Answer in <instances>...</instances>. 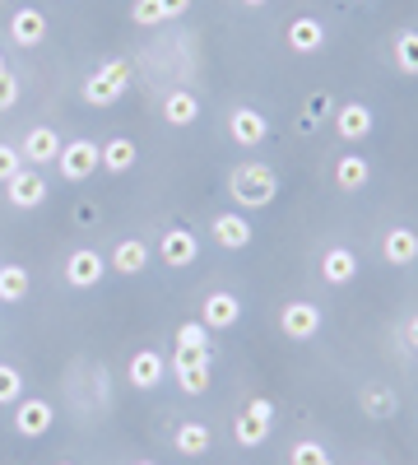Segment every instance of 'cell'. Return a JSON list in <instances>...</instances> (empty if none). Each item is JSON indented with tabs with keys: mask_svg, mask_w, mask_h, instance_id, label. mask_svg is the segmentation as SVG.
<instances>
[{
	"mask_svg": "<svg viewBox=\"0 0 418 465\" xmlns=\"http://www.w3.org/2000/svg\"><path fill=\"white\" fill-rule=\"evenodd\" d=\"M177 386L186 396H200L205 386H209V368H186V372H177Z\"/></svg>",
	"mask_w": 418,
	"mask_h": 465,
	"instance_id": "32",
	"label": "cell"
},
{
	"mask_svg": "<svg viewBox=\"0 0 418 465\" xmlns=\"http://www.w3.org/2000/svg\"><path fill=\"white\" fill-rule=\"evenodd\" d=\"M391 52H395V65L404 74H418V33H400Z\"/></svg>",
	"mask_w": 418,
	"mask_h": 465,
	"instance_id": "27",
	"label": "cell"
},
{
	"mask_svg": "<svg viewBox=\"0 0 418 465\" xmlns=\"http://www.w3.org/2000/svg\"><path fill=\"white\" fill-rule=\"evenodd\" d=\"M242 5H247V10H260V5H270V0H242Z\"/></svg>",
	"mask_w": 418,
	"mask_h": 465,
	"instance_id": "40",
	"label": "cell"
},
{
	"mask_svg": "<svg viewBox=\"0 0 418 465\" xmlns=\"http://www.w3.org/2000/svg\"><path fill=\"white\" fill-rule=\"evenodd\" d=\"M159 256H163L168 270H186V265H196V256H200V238L186 232V228H168L163 242H159Z\"/></svg>",
	"mask_w": 418,
	"mask_h": 465,
	"instance_id": "7",
	"label": "cell"
},
{
	"mask_svg": "<svg viewBox=\"0 0 418 465\" xmlns=\"http://www.w3.org/2000/svg\"><path fill=\"white\" fill-rule=\"evenodd\" d=\"M61 144H65V140H61L52 126H33V131L24 135V149H19V153H24L28 163H52L56 153H61Z\"/></svg>",
	"mask_w": 418,
	"mask_h": 465,
	"instance_id": "15",
	"label": "cell"
},
{
	"mask_svg": "<svg viewBox=\"0 0 418 465\" xmlns=\"http://www.w3.org/2000/svg\"><path fill=\"white\" fill-rule=\"evenodd\" d=\"M159 5H163V19H181L191 10V0H159Z\"/></svg>",
	"mask_w": 418,
	"mask_h": 465,
	"instance_id": "38",
	"label": "cell"
},
{
	"mask_svg": "<svg viewBox=\"0 0 418 465\" xmlns=\"http://www.w3.org/2000/svg\"><path fill=\"white\" fill-rule=\"evenodd\" d=\"M335 131L345 140H367L372 135V107L367 103H345L335 112Z\"/></svg>",
	"mask_w": 418,
	"mask_h": 465,
	"instance_id": "16",
	"label": "cell"
},
{
	"mask_svg": "<svg viewBox=\"0 0 418 465\" xmlns=\"http://www.w3.org/2000/svg\"><path fill=\"white\" fill-rule=\"evenodd\" d=\"M279 331L288 340H312L321 331V307L316 302H284V312H279Z\"/></svg>",
	"mask_w": 418,
	"mask_h": 465,
	"instance_id": "6",
	"label": "cell"
},
{
	"mask_svg": "<svg viewBox=\"0 0 418 465\" xmlns=\"http://www.w3.org/2000/svg\"><path fill=\"white\" fill-rule=\"evenodd\" d=\"M228 186H233V201H238L242 210H265V205L279 196V177H275V168H270V163H260V159L233 168Z\"/></svg>",
	"mask_w": 418,
	"mask_h": 465,
	"instance_id": "1",
	"label": "cell"
},
{
	"mask_svg": "<svg viewBox=\"0 0 418 465\" xmlns=\"http://www.w3.org/2000/svg\"><path fill=\"white\" fill-rule=\"evenodd\" d=\"M172 442H177V451H181V456H205L214 438H209V429H205L200 419H186L181 429H177V438H172Z\"/></svg>",
	"mask_w": 418,
	"mask_h": 465,
	"instance_id": "21",
	"label": "cell"
},
{
	"mask_svg": "<svg viewBox=\"0 0 418 465\" xmlns=\"http://www.w3.org/2000/svg\"><path fill=\"white\" fill-rule=\"evenodd\" d=\"M367 182H372V163L358 159V153H349V159L335 163V186H339V191H363Z\"/></svg>",
	"mask_w": 418,
	"mask_h": 465,
	"instance_id": "20",
	"label": "cell"
},
{
	"mask_svg": "<svg viewBox=\"0 0 418 465\" xmlns=\"http://www.w3.org/2000/svg\"><path fill=\"white\" fill-rule=\"evenodd\" d=\"M247 414H256V419H270V423H275V401H265V396H256V401L247 405Z\"/></svg>",
	"mask_w": 418,
	"mask_h": 465,
	"instance_id": "37",
	"label": "cell"
},
{
	"mask_svg": "<svg viewBox=\"0 0 418 465\" xmlns=\"http://www.w3.org/2000/svg\"><path fill=\"white\" fill-rule=\"evenodd\" d=\"M288 465H335V460H330V451L321 442H297L288 451Z\"/></svg>",
	"mask_w": 418,
	"mask_h": 465,
	"instance_id": "30",
	"label": "cell"
},
{
	"mask_svg": "<svg viewBox=\"0 0 418 465\" xmlns=\"http://www.w3.org/2000/svg\"><path fill=\"white\" fill-rule=\"evenodd\" d=\"M163 122L168 126H196L200 122V98L191 94V89H172L168 98H163Z\"/></svg>",
	"mask_w": 418,
	"mask_h": 465,
	"instance_id": "13",
	"label": "cell"
},
{
	"mask_svg": "<svg viewBox=\"0 0 418 465\" xmlns=\"http://www.w3.org/2000/svg\"><path fill=\"white\" fill-rule=\"evenodd\" d=\"M238 322H242V302H238V293L214 289V293L200 302V326H205V331H233Z\"/></svg>",
	"mask_w": 418,
	"mask_h": 465,
	"instance_id": "5",
	"label": "cell"
},
{
	"mask_svg": "<svg viewBox=\"0 0 418 465\" xmlns=\"http://www.w3.org/2000/svg\"><path fill=\"white\" fill-rule=\"evenodd\" d=\"M131 19H135L140 28H154V24H163V5H159V0H135Z\"/></svg>",
	"mask_w": 418,
	"mask_h": 465,
	"instance_id": "31",
	"label": "cell"
},
{
	"mask_svg": "<svg viewBox=\"0 0 418 465\" xmlns=\"http://www.w3.org/2000/svg\"><path fill=\"white\" fill-rule=\"evenodd\" d=\"M102 275H107V261L98 252H89V247L70 252V261H65V284L70 289H93Z\"/></svg>",
	"mask_w": 418,
	"mask_h": 465,
	"instance_id": "8",
	"label": "cell"
},
{
	"mask_svg": "<svg viewBox=\"0 0 418 465\" xmlns=\"http://www.w3.org/2000/svg\"><path fill=\"white\" fill-rule=\"evenodd\" d=\"M288 47H293L297 56L321 52V47H326V28H321V19H312V15L293 19V24H288Z\"/></svg>",
	"mask_w": 418,
	"mask_h": 465,
	"instance_id": "14",
	"label": "cell"
},
{
	"mask_svg": "<svg viewBox=\"0 0 418 465\" xmlns=\"http://www.w3.org/2000/svg\"><path fill=\"white\" fill-rule=\"evenodd\" d=\"M24 401V377L15 363H0V405H19Z\"/></svg>",
	"mask_w": 418,
	"mask_h": 465,
	"instance_id": "28",
	"label": "cell"
},
{
	"mask_svg": "<svg viewBox=\"0 0 418 465\" xmlns=\"http://www.w3.org/2000/svg\"><path fill=\"white\" fill-rule=\"evenodd\" d=\"M19 173H24V153L15 144H0V182H10Z\"/></svg>",
	"mask_w": 418,
	"mask_h": 465,
	"instance_id": "33",
	"label": "cell"
},
{
	"mask_svg": "<svg viewBox=\"0 0 418 465\" xmlns=\"http://www.w3.org/2000/svg\"><path fill=\"white\" fill-rule=\"evenodd\" d=\"M228 135H233L242 149H256V144L270 140V122H265L256 107H238L233 116H228Z\"/></svg>",
	"mask_w": 418,
	"mask_h": 465,
	"instance_id": "9",
	"label": "cell"
},
{
	"mask_svg": "<svg viewBox=\"0 0 418 465\" xmlns=\"http://www.w3.org/2000/svg\"><path fill=\"white\" fill-rule=\"evenodd\" d=\"M177 344H205L209 349V331L200 322H186V326H177Z\"/></svg>",
	"mask_w": 418,
	"mask_h": 465,
	"instance_id": "34",
	"label": "cell"
},
{
	"mask_svg": "<svg viewBox=\"0 0 418 465\" xmlns=\"http://www.w3.org/2000/svg\"><path fill=\"white\" fill-rule=\"evenodd\" d=\"M404 344H409V349H418V317H409V322H404Z\"/></svg>",
	"mask_w": 418,
	"mask_h": 465,
	"instance_id": "39",
	"label": "cell"
},
{
	"mask_svg": "<svg viewBox=\"0 0 418 465\" xmlns=\"http://www.w3.org/2000/svg\"><path fill=\"white\" fill-rule=\"evenodd\" d=\"M52 423H56L52 401L28 396V401L15 405V433H19V438H47V433H52Z\"/></svg>",
	"mask_w": 418,
	"mask_h": 465,
	"instance_id": "4",
	"label": "cell"
},
{
	"mask_svg": "<svg viewBox=\"0 0 418 465\" xmlns=\"http://www.w3.org/2000/svg\"><path fill=\"white\" fill-rule=\"evenodd\" d=\"M61 465H70V460H61Z\"/></svg>",
	"mask_w": 418,
	"mask_h": 465,
	"instance_id": "43",
	"label": "cell"
},
{
	"mask_svg": "<svg viewBox=\"0 0 418 465\" xmlns=\"http://www.w3.org/2000/svg\"><path fill=\"white\" fill-rule=\"evenodd\" d=\"M56 168H61V177H65V182H84L89 173H98V168H102V144H93L89 135L65 140V144H61V153H56Z\"/></svg>",
	"mask_w": 418,
	"mask_h": 465,
	"instance_id": "3",
	"label": "cell"
},
{
	"mask_svg": "<svg viewBox=\"0 0 418 465\" xmlns=\"http://www.w3.org/2000/svg\"><path fill=\"white\" fill-rule=\"evenodd\" d=\"M5 191H10V205L15 210H37L47 201V182H43V173H19V177H10L5 182Z\"/></svg>",
	"mask_w": 418,
	"mask_h": 465,
	"instance_id": "12",
	"label": "cell"
},
{
	"mask_svg": "<svg viewBox=\"0 0 418 465\" xmlns=\"http://www.w3.org/2000/svg\"><path fill=\"white\" fill-rule=\"evenodd\" d=\"M209 232H214V242L219 247H228V252H242V247H251V223L238 214V210H228V214H219L214 223H209Z\"/></svg>",
	"mask_w": 418,
	"mask_h": 465,
	"instance_id": "11",
	"label": "cell"
},
{
	"mask_svg": "<svg viewBox=\"0 0 418 465\" xmlns=\"http://www.w3.org/2000/svg\"><path fill=\"white\" fill-rule=\"evenodd\" d=\"M135 465H154V460H135Z\"/></svg>",
	"mask_w": 418,
	"mask_h": 465,
	"instance_id": "42",
	"label": "cell"
},
{
	"mask_svg": "<svg viewBox=\"0 0 418 465\" xmlns=\"http://www.w3.org/2000/svg\"><path fill=\"white\" fill-rule=\"evenodd\" d=\"M102 168H107V173H131V168H135V144H131L126 135L107 140V144H102Z\"/></svg>",
	"mask_w": 418,
	"mask_h": 465,
	"instance_id": "23",
	"label": "cell"
},
{
	"mask_svg": "<svg viewBox=\"0 0 418 465\" xmlns=\"http://www.w3.org/2000/svg\"><path fill=\"white\" fill-rule=\"evenodd\" d=\"M0 74H5V56H0Z\"/></svg>",
	"mask_w": 418,
	"mask_h": 465,
	"instance_id": "41",
	"label": "cell"
},
{
	"mask_svg": "<svg viewBox=\"0 0 418 465\" xmlns=\"http://www.w3.org/2000/svg\"><path fill=\"white\" fill-rule=\"evenodd\" d=\"M10 37H15V47H43L47 43V15L43 10H15L10 15Z\"/></svg>",
	"mask_w": 418,
	"mask_h": 465,
	"instance_id": "10",
	"label": "cell"
},
{
	"mask_svg": "<svg viewBox=\"0 0 418 465\" xmlns=\"http://www.w3.org/2000/svg\"><path fill=\"white\" fill-rule=\"evenodd\" d=\"M382 256L391 265H413L418 261V232L413 228H391L382 238Z\"/></svg>",
	"mask_w": 418,
	"mask_h": 465,
	"instance_id": "17",
	"label": "cell"
},
{
	"mask_svg": "<svg viewBox=\"0 0 418 465\" xmlns=\"http://www.w3.org/2000/svg\"><path fill=\"white\" fill-rule=\"evenodd\" d=\"M15 103H19V80L5 70V74H0V112H10Z\"/></svg>",
	"mask_w": 418,
	"mask_h": 465,
	"instance_id": "35",
	"label": "cell"
},
{
	"mask_svg": "<svg viewBox=\"0 0 418 465\" xmlns=\"http://www.w3.org/2000/svg\"><path fill=\"white\" fill-rule=\"evenodd\" d=\"M270 429H275L270 419H256V414H242V419L233 423V438H238V447H260L265 438H270Z\"/></svg>",
	"mask_w": 418,
	"mask_h": 465,
	"instance_id": "25",
	"label": "cell"
},
{
	"mask_svg": "<svg viewBox=\"0 0 418 465\" xmlns=\"http://www.w3.org/2000/svg\"><path fill=\"white\" fill-rule=\"evenodd\" d=\"M326 107H330V98H326V94H316V98H312L307 107H302V126L312 131V126L321 122V116H326Z\"/></svg>",
	"mask_w": 418,
	"mask_h": 465,
	"instance_id": "36",
	"label": "cell"
},
{
	"mask_svg": "<svg viewBox=\"0 0 418 465\" xmlns=\"http://www.w3.org/2000/svg\"><path fill=\"white\" fill-rule=\"evenodd\" d=\"M24 298H28V270L0 265V302H24Z\"/></svg>",
	"mask_w": 418,
	"mask_h": 465,
	"instance_id": "24",
	"label": "cell"
},
{
	"mask_svg": "<svg viewBox=\"0 0 418 465\" xmlns=\"http://www.w3.org/2000/svg\"><path fill=\"white\" fill-rule=\"evenodd\" d=\"M126 89H131V65L126 61H107L98 74H89V80H84V103L89 107H112Z\"/></svg>",
	"mask_w": 418,
	"mask_h": 465,
	"instance_id": "2",
	"label": "cell"
},
{
	"mask_svg": "<svg viewBox=\"0 0 418 465\" xmlns=\"http://www.w3.org/2000/svg\"><path fill=\"white\" fill-rule=\"evenodd\" d=\"M131 386L135 391H149V386H159L163 381V354H154V349H140V354L131 359Z\"/></svg>",
	"mask_w": 418,
	"mask_h": 465,
	"instance_id": "19",
	"label": "cell"
},
{
	"mask_svg": "<svg viewBox=\"0 0 418 465\" xmlns=\"http://www.w3.org/2000/svg\"><path fill=\"white\" fill-rule=\"evenodd\" d=\"M149 265V247L144 242H117V252H112V270H117V275H140V270Z\"/></svg>",
	"mask_w": 418,
	"mask_h": 465,
	"instance_id": "22",
	"label": "cell"
},
{
	"mask_svg": "<svg viewBox=\"0 0 418 465\" xmlns=\"http://www.w3.org/2000/svg\"><path fill=\"white\" fill-rule=\"evenodd\" d=\"M186 368H209V349L205 344H177L172 372H186Z\"/></svg>",
	"mask_w": 418,
	"mask_h": 465,
	"instance_id": "29",
	"label": "cell"
},
{
	"mask_svg": "<svg viewBox=\"0 0 418 465\" xmlns=\"http://www.w3.org/2000/svg\"><path fill=\"white\" fill-rule=\"evenodd\" d=\"M321 275H326V284H349L354 275H358V256L349 252V247H330L326 256H321Z\"/></svg>",
	"mask_w": 418,
	"mask_h": 465,
	"instance_id": "18",
	"label": "cell"
},
{
	"mask_svg": "<svg viewBox=\"0 0 418 465\" xmlns=\"http://www.w3.org/2000/svg\"><path fill=\"white\" fill-rule=\"evenodd\" d=\"M363 410H367V419H391L395 414V391H386V386H367Z\"/></svg>",
	"mask_w": 418,
	"mask_h": 465,
	"instance_id": "26",
	"label": "cell"
}]
</instances>
